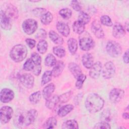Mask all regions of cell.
<instances>
[{"mask_svg":"<svg viewBox=\"0 0 129 129\" xmlns=\"http://www.w3.org/2000/svg\"><path fill=\"white\" fill-rule=\"evenodd\" d=\"M86 79V76L82 74H81L77 78V81L76 82L75 86L78 89H81L82 88L83 83L85 82Z\"/></svg>","mask_w":129,"mask_h":129,"instance_id":"cell-38","label":"cell"},{"mask_svg":"<svg viewBox=\"0 0 129 129\" xmlns=\"http://www.w3.org/2000/svg\"><path fill=\"white\" fill-rule=\"evenodd\" d=\"M125 29L126 30V31H128V22H126L125 23Z\"/></svg>","mask_w":129,"mask_h":129,"instance_id":"cell-49","label":"cell"},{"mask_svg":"<svg viewBox=\"0 0 129 129\" xmlns=\"http://www.w3.org/2000/svg\"><path fill=\"white\" fill-rule=\"evenodd\" d=\"M64 67L65 65L63 62L60 60H58V61H57L51 71L52 76H53L54 77H57L60 76L62 72Z\"/></svg>","mask_w":129,"mask_h":129,"instance_id":"cell-19","label":"cell"},{"mask_svg":"<svg viewBox=\"0 0 129 129\" xmlns=\"http://www.w3.org/2000/svg\"><path fill=\"white\" fill-rule=\"evenodd\" d=\"M104 105L103 99L95 93L89 94L85 101V107L87 110L91 113H96L100 111Z\"/></svg>","mask_w":129,"mask_h":129,"instance_id":"cell-2","label":"cell"},{"mask_svg":"<svg viewBox=\"0 0 129 129\" xmlns=\"http://www.w3.org/2000/svg\"><path fill=\"white\" fill-rule=\"evenodd\" d=\"M52 73L50 71H45L42 75L41 78V85L43 86L49 82L52 79Z\"/></svg>","mask_w":129,"mask_h":129,"instance_id":"cell-36","label":"cell"},{"mask_svg":"<svg viewBox=\"0 0 129 129\" xmlns=\"http://www.w3.org/2000/svg\"><path fill=\"white\" fill-rule=\"evenodd\" d=\"M115 67L112 61L105 63L102 70V76L105 79H109L112 78L115 73Z\"/></svg>","mask_w":129,"mask_h":129,"instance_id":"cell-8","label":"cell"},{"mask_svg":"<svg viewBox=\"0 0 129 129\" xmlns=\"http://www.w3.org/2000/svg\"><path fill=\"white\" fill-rule=\"evenodd\" d=\"M31 58L34 61L35 64L36 66H40L41 63V57L39 54L36 52H34L31 54Z\"/></svg>","mask_w":129,"mask_h":129,"instance_id":"cell-40","label":"cell"},{"mask_svg":"<svg viewBox=\"0 0 129 129\" xmlns=\"http://www.w3.org/2000/svg\"><path fill=\"white\" fill-rule=\"evenodd\" d=\"M13 110L12 107L9 106H4L1 108L0 119L2 123H7L12 118Z\"/></svg>","mask_w":129,"mask_h":129,"instance_id":"cell-7","label":"cell"},{"mask_svg":"<svg viewBox=\"0 0 129 129\" xmlns=\"http://www.w3.org/2000/svg\"><path fill=\"white\" fill-rule=\"evenodd\" d=\"M49 36L51 41L56 44L61 45L63 43V38L55 31L50 30L49 32Z\"/></svg>","mask_w":129,"mask_h":129,"instance_id":"cell-22","label":"cell"},{"mask_svg":"<svg viewBox=\"0 0 129 129\" xmlns=\"http://www.w3.org/2000/svg\"><path fill=\"white\" fill-rule=\"evenodd\" d=\"M91 18L90 16L86 13L81 11L79 14L78 16V21L83 23V24L85 25L88 24L90 21Z\"/></svg>","mask_w":129,"mask_h":129,"instance_id":"cell-32","label":"cell"},{"mask_svg":"<svg viewBox=\"0 0 129 129\" xmlns=\"http://www.w3.org/2000/svg\"><path fill=\"white\" fill-rule=\"evenodd\" d=\"M38 27L37 22L33 19L25 20L22 24V28L24 32L28 34L31 35L34 33Z\"/></svg>","mask_w":129,"mask_h":129,"instance_id":"cell-6","label":"cell"},{"mask_svg":"<svg viewBox=\"0 0 129 129\" xmlns=\"http://www.w3.org/2000/svg\"><path fill=\"white\" fill-rule=\"evenodd\" d=\"M56 27L57 31L63 36L67 37L69 35L70 29L67 24L62 22H58L57 23Z\"/></svg>","mask_w":129,"mask_h":129,"instance_id":"cell-18","label":"cell"},{"mask_svg":"<svg viewBox=\"0 0 129 129\" xmlns=\"http://www.w3.org/2000/svg\"><path fill=\"white\" fill-rule=\"evenodd\" d=\"M27 52L28 50L26 46L22 44H18L12 48L10 52V56L15 62H19L26 58Z\"/></svg>","mask_w":129,"mask_h":129,"instance_id":"cell-3","label":"cell"},{"mask_svg":"<svg viewBox=\"0 0 129 129\" xmlns=\"http://www.w3.org/2000/svg\"><path fill=\"white\" fill-rule=\"evenodd\" d=\"M100 22L102 24L108 27H111L113 25L111 19L107 15L102 16L100 18Z\"/></svg>","mask_w":129,"mask_h":129,"instance_id":"cell-39","label":"cell"},{"mask_svg":"<svg viewBox=\"0 0 129 129\" xmlns=\"http://www.w3.org/2000/svg\"><path fill=\"white\" fill-rule=\"evenodd\" d=\"M57 125V120L54 117H50L48 118L43 124V127L44 128H52Z\"/></svg>","mask_w":129,"mask_h":129,"instance_id":"cell-28","label":"cell"},{"mask_svg":"<svg viewBox=\"0 0 129 129\" xmlns=\"http://www.w3.org/2000/svg\"><path fill=\"white\" fill-rule=\"evenodd\" d=\"M41 98V93L40 91H38L31 94L29 96V101L33 104L38 103Z\"/></svg>","mask_w":129,"mask_h":129,"instance_id":"cell-31","label":"cell"},{"mask_svg":"<svg viewBox=\"0 0 129 129\" xmlns=\"http://www.w3.org/2000/svg\"><path fill=\"white\" fill-rule=\"evenodd\" d=\"M67 43L69 51L72 54H75L78 49L77 41L74 38H70L68 39Z\"/></svg>","mask_w":129,"mask_h":129,"instance_id":"cell-24","label":"cell"},{"mask_svg":"<svg viewBox=\"0 0 129 129\" xmlns=\"http://www.w3.org/2000/svg\"><path fill=\"white\" fill-rule=\"evenodd\" d=\"M93 128H96V129H101V128L109 129L111 128V127L110 126V124L108 123L101 121L100 122H98L95 124Z\"/></svg>","mask_w":129,"mask_h":129,"instance_id":"cell-42","label":"cell"},{"mask_svg":"<svg viewBox=\"0 0 129 129\" xmlns=\"http://www.w3.org/2000/svg\"><path fill=\"white\" fill-rule=\"evenodd\" d=\"M58 102H59V96L57 95H54L46 100L45 105L47 108L52 109L54 108Z\"/></svg>","mask_w":129,"mask_h":129,"instance_id":"cell-25","label":"cell"},{"mask_svg":"<svg viewBox=\"0 0 129 129\" xmlns=\"http://www.w3.org/2000/svg\"><path fill=\"white\" fill-rule=\"evenodd\" d=\"M128 112H124L122 114V117L124 119H128Z\"/></svg>","mask_w":129,"mask_h":129,"instance_id":"cell-48","label":"cell"},{"mask_svg":"<svg viewBox=\"0 0 129 129\" xmlns=\"http://www.w3.org/2000/svg\"><path fill=\"white\" fill-rule=\"evenodd\" d=\"M44 62L45 66L47 67H52L56 64V60L53 55L49 53L45 57Z\"/></svg>","mask_w":129,"mask_h":129,"instance_id":"cell-35","label":"cell"},{"mask_svg":"<svg viewBox=\"0 0 129 129\" xmlns=\"http://www.w3.org/2000/svg\"><path fill=\"white\" fill-rule=\"evenodd\" d=\"M68 68L72 74L76 79L82 74L81 68L78 64L75 62H70L68 65Z\"/></svg>","mask_w":129,"mask_h":129,"instance_id":"cell-20","label":"cell"},{"mask_svg":"<svg viewBox=\"0 0 129 129\" xmlns=\"http://www.w3.org/2000/svg\"><path fill=\"white\" fill-rule=\"evenodd\" d=\"M102 69V63L100 61H97L93 64L92 67L90 69L89 75L90 76L94 79H96L99 78Z\"/></svg>","mask_w":129,"mask_h":129,"instance_id":"cell-14","label":"cell"},{"mask_svg":"<svg viewBox=\"0 0 129 129\" xmlns=\"http://www.w3.org/2000/svg\"><path fill=\"white\" fill-rule=\"evenodd\" d=\"M40 20L43 24L49 25L53 20V15L50 12H46L41 16Z\"/></svg>","mask_w":129,"mask_h":129,"instance_id":"cell-29","label":"cell"},{"mask_svg":"<svg viewBox=\"0 0 129 129\" xmlns=\"http://www.w3.org/2000/svg\"><path fill=\"white\" fill-rule=\"evenodd\" d=\"M85 28V25L78 20L75 21L73 25V29L74 32L80 35L84 32Z\"/></svg>","mask_w":129,"mask_h":129,"instance_id":"cell-26","label":"cell"},{"mask_svg":"<svg viewBox=\"0 0 129 129\" xmlns=\"http://www.w3.org/2000/svg\"><path fill=\"white\" fill-rule=\"evenodd\" d=\"M38 116V112L35 109L27 111H20L15 116L14 123L18 127L22 128L33 123Z\"/></svg>","mask_w":129,"mask_h":129,"instance_id":"cell-1","label":"cell"},{"mask_svg":"<svg viewBox=\"0 0 129 129\" xmlns=\"http://www.w3.org/2000/svg\"><path fill=\"white\" fill-rule=\"evenodd\" d=\"M53 52L55 55L59 58H62L66 55L65 49L60 45L54 46L53 48Z\"/></svg>","mask_w":129,"mask_h":129,"instance_id":"cell-33","label":"cell"},{"mask_svg":"<svg viewBox=\"0 0 129 129\" xmlns=\"http://www.w3.org/2000/svg\"><path fill=\"white\" fill-rule=\"evenodd\" d=\"M72 95V92L69 91L59 96V102L60 103H65L70 99Z\"/></svg>","mask_w":129,"mask_h":129,"instance_id":"cell-41","label":"cell"},{"mask_svg":"<svg viewBox=\"0 0 129 129\" xmlns=\"http://www.w3.org/2000/svg\"><path fill=\"white\" fill-rule=\"evenodd\" d=\"M91 30L97 38L102 39L104 37V31L100 23L98 21L95 20L92 23Z\"/></svg>","mask_w":129,"mask_h":129,"instance_id":"cell-12","label":"cell"},{"mask_svg":"<svg viewBox=\"0 0 129 129\" xmlns=\"http://www.w3.org/2000/svg\"><path fill=\"white\" fill-rule=\"evenodd\" d=\"M26 42L27 44L28 45L29 48L31 49L33 48L36 44V41L34 39L31 38H27L26 39Z\"/></svg>","mask_w":129,"mask_h":129,"instance_id":"cell-46","label":"cell"},{"mask_svg":"<svg viewBox=\"0 0 129 129\" xmlns=\"http://www.w3.org/2000/svg\"><path fill=\"white\" fill-rule=\"evenodd\" d=\"M62 128L64 129L79 128V125L76 120L74 119H70L63 123L62 125Z\"/></svg>","mask_w":129,"mask_h":129,"instance_id":"cell-27","label":"cell"},{"mask_svg":"<svg viewBox=\"0 0 129 129\" xmlns=\"http://www.w3.org/2000/svg\"><path fill=\"white\" fill-rule=\"evenodd\" d=\"M123 60L124 63H128V50H127L124 53L123 55Z\"/></svg>","mask_w":129,"mask_h":129,"instance_id":"cell-47","label":"cell"},{"mask_svg":"<svg viewBox=\"0 0 129 129\" xmlns=\"http://www.w3.org/2000/svg\"><path fill=\"white\" fill-rule=\"evenodd\" d=\"M124 95V92L119 88H113L109 95L110 101L113 103H117L122 100Z\"/></svg>","mask_w":129,"mask_h":129,"instance_id":"cell-9","label":"cell"},{"mask_svg":"<svg viewBox=\"0 0 129 129\" xmlns=\"http://www.w3.org/2000/svg\"><path fill=\"white\" fill-rule=\"evenodd\" d=\"M71 6L73 9L77 12H79L81 10V6L78 1H72L71 2Z\"/></svg>","mask_w":129,"mask_h":129,"instance_id":"cell-44","label":"cell"},{"mask_svg":"<svg viewBox=\"0 0 129 129\" xmlns=\"http://www.w3.org/2000/svg\"><path fill=\"white\" fill-rule=\"evenodd\" d=\"M14 98V91L9 88H3L0 93V100L3 103H8Z\"/></svg>","mask_w":129,"mask_h":129,"instance_id":"cell-11","label":"cell"},{"mask_svg":"<svg viewBox=\"0 0 129 129\" xmlns=\"http://www.w3.org/2000/svg\"><path fill=\"white\" fill-rule=\"evenodd\" d=\"M55 85L53 83H50L46 85L42 90V96L43 98L47 100L50 98L55 90Z\"/></svg>","mask_w":129,"mask_h":129,"instance_id":"cell-21","label":"cell"},{"mask_svg":"<svg viewBox=\"0 0 129 129\" xmlns=\"http://www.w3.org/2000/svg\"><path fill=\"white\" fill-rule=\"evenodd\" d=\"M34 15L36 16H41L46 13V9L42 8H36L32 10Z\"/></svg>","mask_w":129,"mask_h":129,"instance_id":"cell-43","label":"cell"},{"mask_svg":"<svg viewBox=\"0 0 129 129\" xmlns=\"http://www.w3.org/2000/svg\"><path fill=\"white\" fill-rule=\"evenodd\" d=\"M47 43L44 39L39 40L37 45L38 51L41 54H44L46 52L47 50Z\"/></svg>","mask_w":129,"mask_h":129,"instance_id":"cell-30","label":"cell"},{"mask_svg":"<svg viewBox=\"0 0 129 129\" xmlns=\"http://www.w3.org/2000/svg\"><path fill=\"white\" fill-rule=\"evenodd\" d=\"M82 62L84 67L90 69L94 64V58L92 55L89 53H86L83 55Z\"/></svg>","mask_w":129,"mask_h":129,"instance_id":"cell-17","label":"cell"},{"mask_svg":"<svg viewBox=\"0 0 129 129\" xmlns=\"http://www.w3.org/2000/svg\"><path fill=\"white\" fill-rule=\"evenodd\" d=\"M46 37V32L45 30L43 29H40L37 34L36 35V37L38 39H40L41 40H43Z\"/></svg>","mask_w":129,"mask_h":129,"instance_id":"cell-45","label":"cell"},{"mask_svg":"<svg viewBox=\"0 0 129 129\" xmlns=\"http://www.w3.org/2000/svg\"><path fill=\"white\" fill-rule=\"evenodd\" d=\"M0 24L1 27L6 30H10L12 28L10 18L3 10H1L0 12Z\"/></svg>","mask_w":129,"mask_h":129,"instance_id":"cell-13","label":"cell"},{"mask_svg":"<svg viewBox=\"0 0 129 129\" xmlns=\"http://www.w3.org/2000/svg\"><path fill=\"white\" fill-rule=\"evenodd\" d=\"M100 120L102 122L108 123L111 120V113L110 110L106 109L102 111L100 115Z\"/></svg>","mask_w":129,"mask_h":129,"instance_id":"cell-34","label":"cell"},{"mask_svg":"<svg viewBox=\"0 0 129 129\" xmlns=\"http://www.w3.org/2000/svg\"><path fill=\"white\" fill-rule=\"evenodd\" d=\"M106 49L108 54L112 57L119 56L122 52L121 47L120 44L113 40H110L107 43Z\"/></svg>","mask_w":129,"mask_h":129,"instance_id":"cell-5","label":"cell"},{"mask_svg":"<svg viewBox=\"0 0 129 129\" xmlns=\"http://www.w3.org/2000/svg\"><path fill=\"white\" fill-rule=\"evenodd\" d=\"M20 81L21 84L26 88H32L34 84V78L30 74H24L20 77Z\"/></svg>","mask_w":129,"mask_h":129,"instance_id":"cell-10","label":"cell"},{"mask_svg":"<svg viewBox=\"0 0 129 129\" xmlns=\"http://www.w3.org/2000/svg\"><path fill=\"white\" fill-rule=\"evenodd\" d=\"M5 14L10 19L15 20L18 17V11L16 7L12 5H8L6 8V11H4Z\"/></svg>","mask_w":129,"mask_h":129,"instance_id":"cell-15","label":"cell"},{"mask_svg":"<svg viewBox=\"0 0 129 129\" xmlns=\"http://www.w3.org/2000/svg\"><path fill=\"white\" fill-rule=\"evenodd\" d=\"M125 34V30L119 23H115L113 27L112 35L116 38H121Z\"/></svg>","mask_w":129,"mask_h":129,"instance_id":"cell-16","label":"cell"},{"mask_svg":"<svg viewBox=\"0 0 129 129\" xmlns=\"http://www.w3.org/2000/svg\"><path fill=\"white\" fill-rule=\"evenodd\" d=\"M59 14L64 19H70L72 15V11L68 8H63L59 11Z\"/></svg>","mask_w":129,"mask_h":129,"instance_id":"cell-37","label":"cell"},{"mask_svg":"<svg viewBox=\"0 0 129 129\" xmlns=\"http://www.w3.org/2000/svg\"><path fill=\"white\" fill-rule=\"evenodd\" d=\"M79 45L82 50L87 51L94 48L95 42L89 33L84 32L79 37Z\"/></svg>","mask_w":129,"mask_h":129,"instance_id":"cell-4","label":"cell"},{"mask_svg":"<svg viewBox=\"0 0 129 129\" xmlns=\"http://www.w3.org/2000/svg\"><path fill=\"white\" fill-rule=\"evenodd\" d=\"M74 109V106L71 104H67L61 107L58 110L57 114L61 117H64L71 112Z\"/></svg>","mask_w":129,"mask_h":129,"instance_id":"cell-23","label":"cell"},{"mask_svg":"<svg viewBox=\"0 0 129 129\" xmlns=\"http://www.w3.org/2000/svg\"><path fill=\"white\" fill-rule=\"evenodd\" d=\"M30 2H32V3H37V2H40V1H30Z\"/></svg>","mask_w":129,"mask_h":129,"instance_id":"cell-50","label":"cell"}]
</instances>
